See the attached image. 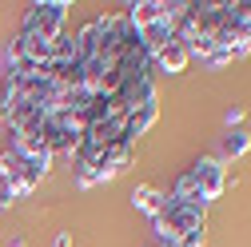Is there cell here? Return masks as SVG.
Here are the masks:
<instances>
[{
	"label": "cell",
	"mask_w": 251,
	"mask_h": 247,
	"mask_svg": "<svg viewBox=\"0 0 251 247\" xmlns=\"http://www.w3.org/2000/svg\"><path fill=\"white\" fill-rule=\"evenodd\" d=\"M68 0H44V4H32L24 12V28L20 32L28 36H44V40H56L64 36V20H68Z\"/></svg>",
	"instance_id": "1"
},
{
	"label": "cell",
	"mask_w": 251,
	"mask_h": 247,
	"mask_svg": "<svg viewBox=\"0 0 251 247\" xmlns=\"http://www.w3.org/2000/svg\"><path fill=\"white\" fill-rule=\"evenodd\" d=\"M187 175H192L196 179V188L203 192V199L211 203V199H219V196H224V188H227V168H224V160H219V156H203L192 172H187Z\"/></svg>",
	"instance_id": "2"
},
{
	"label": "cell",
	"mask_w": 251,
	"mask_h": 247,
	"mask_svg": "<svg viewBox=\"0 0 251 247\" xmlns=\"http://www.w3.org/2000/svg\"><path fill=\"white\" fill-rule=\"evenodd\" d=\"M187 64H192V48H187V40L172 36L160 52L151 56V68H160V72H183Z\"/></svg>",
	"instance_id": "3"
},
{
	"label": "cell",
	"mask_w": 251,
	"mask_h": 247,
	"mask_svg": "<svg viewBox=\"0 0 251 247\" xmlns=\"http://www.w3.org/2000/svg\"><path fill=\"white\" fill-rule=\"evenodd\" d=\"M164 20V0H140V4H128V24L136 28H151Z\"/></svg>",
	"instance_id": "4"
},
{
	"label": "cell",
	"mask_w": 251,
	"mask_h": 247,
	"mask_svg": "<svg viewBox=\"0 0 251 247\" xmlns=\"http://www.w3.org/2000/svg\"><path fill=\"white\" fill-rule=\"evenodd\" d=\"M155 120H160V104L148 100V104H144V108H136V112H132V120H128V140L136 144V140L151 128V124H155Z\"/></svg>",
	"instance_id": "5"
},
{
	"label": "cell",
	"mask_w": 251,
	"mask_h": 247,
	"mask_svg": "<svg viewBox=\"0 0 251 247\" xmlns=\"http://www.w3.org/2000/svg\"><path fill=\"white\" fill-rule=\"evenodd\" d=\"M172 36H176V28H172L168 20L151 24V28H140V44H144V52H148V56H155V52H160V48H164Z\"/></svg>",
	"instance_id": "6"
},
{
	"label": "cell",
	"mask_w": 251,
	"mask_h": 247,
	"mask_svg": "<svg viewBox=\"0 0 251 247\" xmlns=\"http://www.w3.org/2000/svg\"><path fill=\"white\" fill-rule=\"evenodd\" d=\"M247 151H251V132H243V128H231L224 136V144H219V156L224 160H239V156H247Z\"/></svg>",
	"instance_id": "7"
},
{
	"label": "cell",
	"mask_w": 251,
	"mask_h": 247,
	"mask_svg": "<svg viewBox=\"0 0 251 247\" xmlns=\"http://www.w3.org/2000/svg\"><path fill=\"white\" fill-rule=\"evenodd\" d=\"M164 199H168V196H160L155 188H148V183H140V188L132 192V203H136V211H148V215H160Z\"/></svg>",
	"instance_id": "8"
},
{
	"label": "cell",
	"mask_w": 251,
	"mask_h": 247,
	"mask_svg": "<svg viewBox=\"0 0 251 247\" xmlns=\"http://www.w3.org/2000/svg\"><path fill=\"white\" fill-rule=\"evenodd\" d=\"M172 199H183V203H192V207H203V211H207V199H203V192L196 188V179H192V175H183V179L176 183Z\"/></svg>",
	"instance_id": "9"
},
{
	"label": "cell",
	"mask_w": 251,
	"mask_h": 247,
	"mask_svg": "<svg viewBox=\"0 0 251 247\" xmlns=\"http://www.w3.org/2000/svg\"><path fill=\"white\" fill-rule=\"evenodd\" d=\"M203 239H207V231L203 227H196V231H187L179 243H172V247H203Z\"/></svg>",
	"instance_id": "10"
},
{
	"label": "cell",
	"mask_w": 251,
	"mask_h": 247,
	"mask_svg": "<svg viewBox=\"0 0 251 247\" xmlns=\"http://www.w3.org/2000/svg\"><path fill=\"white\" fill-rule=\"evenodd\" d=\"M52 247H72V235H68V231H60V235H56V243H52Z\"/></svg>",
	"instance_id": "11"
},
{
	"label": "cell",
	"mask_w": 251,
	"mask_h": 247,
	"mask_svg": "<svg viewBox=\"0 0 251 247\" xmlns=\"http://www.w3.org/2000/svg\"><path fill=\"white\" fill-rule=\"evenodd\" d=\"M239 120H243V108H231V112H227V128H231V124H239Z\"/></svg>",
	"instance_id": "12"
},
{
	"label": "cell",
	"mask_w": 251,
	"mask_h": 247,
	"mask_svg": "<svg viewBox=\"0 0 251 247\" xmlns=\"http://www.w3.org/2000/svg\"><path fill=\"white\" fill-rule=\"evenodd\" d=\"M8 247H24V239H12V243H8Z\"/></svg>",
	"instance_id": "13"
}]
</instances>
